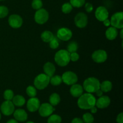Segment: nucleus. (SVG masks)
Segmentation results:
<instances>
[{
	"instance_id": "79ce46f5",
	"label": "nucleus",
	"mask_w": 123,
	"mask_h": 123,
	"mask_svg": "<svg viewBox=\"0 0 123 123\" xmlns=\"http://www.w3.org/2000/svg\"><path fill=\"white\" fill-rule=\"evenodd\" d=\"M95 93H96V96H98V97H101L102 96H103V92L100 90V89H99V90H97Z\"/></svg>"
},
{
	"instance_id": "6e6552de",
	"label": "nucleus",
	"mask_w": 123,
	"mask_h": 123,
	"mask_svg": "<svg viewBox=\"0 0 123 123\" xmlns=\"http://www.w3.org/2000/svg\"><path fill=\"white\" fill-rule=\"evenodd\" d=\"M40 115L42 117H48L53 114L55 108L52 105L48 103H44L40 105L38 109Z\"/></svg>"
},
{
	"instance_id": "473e14b6",
	"label": "nucleus",
	"mask_w": 123,
	"mask_h": 123,
	"mask_svg": "<svg viewBox=\"0 0 123 123\" xmlns=\"http://www.w3.org/2000/svg\"><path fill=\"white\" fill-rule=\"evenodd\" d=\"M31 6L34 10H39L43 7V2L42 0H32Z\"/></svg>"
},
{
	"instance_id": "4c0bfd02",
	"label": "nucleus",
	"mask_w": 123,
	"mask_h": 123,
	"mask_svg": "<svg viewBox=\"0 0 123 123\" xmlns=\"http://www.w3.org/2000/svg\"><path fill=\"white\" fill-rule=\"evenodd\" d=\"M117 123H123V113L121 112L117 115L116 119Z\"/></svg>"
},
{
	"instance_id": "7c9ffc66",
	"label": "nucleus",
	"mask_w": 123,
	"mask_h": 123,
	"mask_svg": "<svg viewBox=\"0 0 123 123\" xmlns=\"http://www.w3.org/2000/svg\"><path fill=\"white\" fill-rule=\"evenodd\" d=\"M72 10H73V7L70 2H66L62 5L61 7V10L64 14H68L72 12Z\"/></svg>"
},
{
	"instance_id": "6ab92c4d",
	"label": "nucleus",
	"mask_w": 123,
	"mask_h": 123,
	"mask_svg": "<svg viewBox=\"0 0 123 123\" xmlns=\"http://www.w3.org/2000/svg\"><path fill=\"white\" fill-rule=\"evenodd\" d=\"M43 70L44 73L50 78L55 74L56 68L54 64L50 62H47L43 66Z\"/></svg>"
},
{
	"instance_id": "2eb2a0df",
	"label": "nucleus",
	"mask_w": 123,
	"mask_h": 123,
	"mask_svg": "<svg viewBox=\"0 0 123 123\" xmlns=\"http://www.w3.org/2000/svg\"><path fill=\"white\" fill-rule=\"evenodd\" d=\"M40 106V102L39 99L37 97H31L28 100L26 103V108L27 109L31 112H35L38 111Z\"/></svg>"
},
{
	"instance_id": "f3484780",
	"label": "nucleus",
	"mask_w": 123,
	"mask_h": 123,
	"mask_svg": "<svg viewBox=\"0 0 123 123\" xmlns=\"http://www.w3.org/2000/svg\"><path fill=\"white\" fill-rule=\"evenodd\" d=\"M14 119L19 122H24L28 119V114L24 109H18L13 112Z\"/></svg>"
},
{
	"instance_id": "9d476101",
	"label": "nucleus",
	"mask_w": 123,
	"mask_h": 123,
	"mask_svg": "<svg viewBox=\"0 0 123 123\" xmlns=\"http://www.w3.org/2000/svg\"><path fill=\"white\" fill-rule=\"evenodd\" d=\"M74 24L79 28H84L88 24V17L83 12H79L74 17Z\"/></svg>"
},
{
	"instance_id": "c9c22d12",
	"label": "nucleus",
	"mask_w": 123,
	"mask_h": 123,
	"mask_svg": "<svg viewBox=\"0 0 123 123\" xmlns=\"http://www.w3.org/2000/svg\"><path fill=\"white\" fill-rule=\"evenodd\" d=\"M70 59L73 62H76L78 61L79 59V55L75 52H72L70 54Z\"/></svg>"
},
{
	"instance_id": "72a5a7b5",
	"label": "nucleus",
	"mask_w": 123,
	"mask_h": 123,
	"mask_svg": "<svg viewBox=\"0 0 123 123\" xmlns=\"http://www.w3.org/2000/svg\"><path fill=\"white\" fill-rule=\"evenodd\" d=\"M8 9L6 6H0V19L4 18L8 15Z\"/></svg>"
},
{
	"instance_id": "393cba45",
	"label": "nucleus",
	"mask_w": 123,
	"mask_h": 123,
	"mask_svg": "<svg viewBox=\"0 0 123 123\" xmlns=\"http://www.w3.org/2000/svg\"><path fill=\"white\" fill-rule=\"evenodd\" d=\"M62 82V78L60 75H54L50 78V83L53 86H58Z\"/></svg>"
},
{
	"instance_id": "cd10ccee",
	"label": "nucleus",
	"mask_w": 123,
	"mask_h": 123,
	"mask_svg": "<svg viewBox=\"0 0 123 123\" xmlns=\"http://www.w3.org/2000/svg\"><path fill=\"white\" fill-rule=\"evenodd\" d=\"M70 3L73 7L80 8L85 5V0H70Z\"/></svg>"
},
{
	"instance_id": "a18cd8bd",
	"label": "nucleus",
	"mask_w": 123,
	"mask_h": 123,
	"mask_svg": "<svg viewBox=\"0 0 123 123\" xmlns=\"http://www.w3.org/2000/svg\"><path fill=\"white\" fill-rule=\"evenodd\" d=\"M26 123H35L32 122V121H28V122H26Z\"/></svg>"
},
{
	"instance_id": "c03bdc74",
	"label": "nucleus",
	"mask_w": 123,
	"mask_h": 123,
	"mask_svg": "<svg viewBox=\"0 0 123 123\" xmlns=\"http://www.w3.org/2000/svg\"><path fill=\"white\" fill-rule=\"evenodd\" d=\"M120 37H121V39L123 38V28L121 29V31H120Z\"/></svg>"
},
{
	"instance_id": "e433bc0d",
	"label": "nucleus",
	"mask_w": 123,
	"mask_h": 123,
	"mask_svg": "<svg viewBox=\"0 0 123 123\" xmlns=\"http://www.w3.org/2000/svg\"><path fill=\"white\" fill-rule=\"evenodd\" d=\"M85 8L87 13H90L93 10V6L92 4L90 3V2H86L85 4Z\"/></svg>"
},
{
	"instance_id": "423d86ee",
	"label": "nucleus",
	"mask_w": 123,
	"mask_h": 123,
	"mask_svg": "<svg viewBox=\"0 0 123 123\" xmlns=\"http://www.w3.org/2000/svg\"><path fill=\"white\" fill-rule=\"evenodd\" d=\"M62 80L67 85H72L78 82V78L76 74L72 71H67L62 74Z\"/></svg>"
},
{
	"instance_id": "c756f323",
	"label": "nucleus",
	"mask_w": 123,
	"mask_h": 123,
	"mask_svg": "<svg viewBox=\"0 0 123 123\" xmlns=\"http://www.w3.org/2000/svg\"><path fill=\"white\" fill-rule=\"evenodd\" d=\"M26 92L28 96L30 97H34L37 95V90L36 87L30 85L26 89Z\"/></svg>"
},
{
	"instance_id": "0eeeda50",
	"label": "nucleus",
	"mask_w": 123,
	"mask_h": 123,
	"mask_svg": "<svg viewBox=\"0 0 123 123\" xmlns=\"http://www.w3.org/2000/svg\"><path fill=\"white\" fill-rule=\"evenodd\" d=\"M111 25L117 29H121L123 28V13L118 12L114 13L111 18Z\"/></svg>"
},
{
	"instance_id": "f8f14e48",
	"label": "nucleus",
	"mask_w": 123,
	"mask_h": 123,
	"mask_svg": "<svg viewBox=\"0 0 123 123\" xmlns=\"http://www.w3.org/2000/svg\"><path fill=\"white\" fill-rule=\"evenodd\" d=\"M8 24L12 28L14 29L19 28L23 24V19L18 14H12L8 18Z\"/></svg>"
},
{
	"instance_id": "a878e982",
	"label": "nucleus",
	"mask_w": 123,
	"mask_h": 123,
	"mask_svg": "<svg viewBox=\"0 0 123 123\" xmlns=\"http://www.w3.org/2000/svg\"><path fill=\"white\" fill-rule=\"evenodd\" d=\"M62 118L57 114H52L48 119V123H61Z\"/></svg>"
},
{
	"instance_id": "aec40b11",
	"label": "nucleus",
	"mask_w": 123,
	"mask_h": 123,
	"mask_svg": "<svg viewBox=\"0 0 123 123\" xmlns=\"http://www.w3.org/2000/svg\"><path fill=\"white\" fill-rule=\"evenodd\" d=\"M105 36L107 39L109 40H114L118 36L117 29L114 26H110L106 31Z\"/></svg>"
},
{
	"instance_id": "de8ad7c7",
	"label": "nucleus",
	"mask_w": 123,
	"mask_h": 123,
	"mask_svg": "<svg viewBox=\"0 0 123 123\" xmlns=\"http://www.w3.org/2000/svg\"><path fill=\"white\" fill-rule=\"evenodd\" d=\"M0 1H5V0H0Z\"/></svg>"
},
{
	"instance_id": "58836bf2",
	"label": "nucleus",
	"mask_w": 123,
	"mask_h": 123,
	"mask_svg": "<svg viewBox=\"0 0 123 123\" xmlns=\"http://www.w3.org/2000/svg\"><path fill=\"white\" fill-rule=\"evenodd\" d=\"M71 123H84L83 120L79 118H74L72 120Z\"/></svg>"
},
{
	"instance_id": "a19ab883",
	"label": "nucleus",
	"mask_w": 123,
	"mask_h": 123,
	"mask_svg": "<svg viewBox=\"0 0 123 123\" xmlns=\"http://www.w3.org/2000/svg\"><path fill=\"white\" fill-rule=\"evenodd\" d=\"M90 111H91V114H96L97 112V108L94 106H92V108H90Z\"/></svg>"
},
{
	"instance_id": "1a4fd4ad",
	"label": "nucleus",
	"mask_w": 123,
	"mask_h": 123,
	"mask_svg": "<svg viewBox=\"0 0 123 123\" xmlns=\"http://www.w3.org/2000/svg\"><path fill=\"white\" fill-rule=\"evenodd\" d=\"M92 60L96 63H103L105 62L108 59V54L105 50L98 49L95 50L92 54Z\"/></svg>"
},
{
	"instance_id": "f704fd0d",
	"label": "nucleus",
	"mask_w": 123,
	"mask_h": 123,
	"mask_svg": "<svg viewBox=\"0 0 123 123\" xmlns=\"http://www.w3.org/2000/svg\"><path fill=\"white\" fill-rule=\"evenodd\" d=\"M59 45H60V44H59L58 40L57 38H55V37H54V38L49 42V46H50V48L52 49H57L59 47Z\"/></svg>"
},
{
	"instance_id": "ea45409f",
	"label": "nucleus",
	"mask_w": 123,
	"mask_h": 123,
	"mask_svg": "<svg viewBox=\"0 0 123 123\" xmlns=\"http://www.w3.org/2000/svg\"><path fill=\"white\" fill-rule=\"evenodd\" d=\"M103 24H104L105 26H107V27H108V26H109L111 25L110 20H109L108 19H105L104 21H103Z\"/></svg>"
},
{
	"instance_id": "4468645a",
	"label": "nucleus",
	"mask_w": 123,
	"mask_h": 123,
	"mask_svg": "<svg viewBox=\"0 0 123 123\" xmlns=\"http://www.w3.org/2000/svg\"><path fill=\"white\" fill-rule=\"evenodd\" d=\"M95 16L97 20L100 22H103L105 19H108L109 12L104 6H99L96 8L95 12Z\"/></svg>"
},
{
	"instance_id": "f257e3e1",
	"label": "nucleus",
	"mask_w": 123,
	"mask_h": 123,
	"mask_svg": "<svg viewBox=\"0 0 123 123\" xmlns=\"http://www.w3.org/2000/svg\"><path fill=\"white\" fill-rule=\"evenodd\" d=\"M78 98V106L80 109L88 110L96 106V98L92 94L88 92L82 94Z\"/></svg>"
},
{
	"instance_id": "7ed1b4c3",
	"label": "nucleus",
	"mask_w": 123,
	"mask_h": 123,
	"mask_svg": "<svg viewBox=\"0 0 123 123\" xmlns=\"http://www.w3.org/2000/svg\"><path fill=\"white\" fill-rule=\"evenodd\" d=\"M54 60L56 64L61 67L67 66L70 61V53L65 49H61L55 54Z\"/></svg>"
},
{
	"instance_id": "c85d7f7f",
	"label": "nucleus",
	"mask_w": 123,
	"mask_h": 123,
	"mask_svg": "<svg viewBox=\"0 0 123 123\" xmlns=\"http://www.w3.org/2000/svg\"><path fill=\"white\" fill-rule=\"evenodd\" d=\"M78 49V44L76 42H72L68 43L67 46V51L70 54L72 52H75Z\"/></svg>"
},
{
	"instance_id": "bb28decb",
	"label": "nucleus",
	"mask_w": 123,
	"mask_h": 123,
	"mask_svg": "<svg viewBox=\"0 0 123 123\" xmlns=\"http://www.w3.org/2000/svg\"><path fill=\"white\" fill-rule=\"evenodd\" d=\"M82 120L84 123H93L94 118L91 113H85L82 116Z\"/></svg>"
},
{
	"instance_id": "20e7f679",
	"label": "nucleus",
	"mask_w": 123,
	"mask_h": 123,
	"mask_svg": "<svg viewBox=\"0 0 123 123\" xmlns=\"http://www.w3.org/2000/svg\"><path fill=\"white\" fill-rule=\"evenodd\" d=\"M50 83V77L45 73H41L35 78L34 85L36 88L42 90L48 86Z\"/></svg>"
},
{
	"instance_id": "5701e85b",
	"label": "nucleus",
	"mask_w": 123,
	"mask_h": 123,
	"mask_svg": "<svg viewBox=\"0 0 123 123\" xmlns=\"http://www.w3.org/2000/svg\"><path fill=\"white\" fill-rule=\"evenodd\" d=\"M61 102V97L58 94L52 93L49 97V103L53 106H57Z\"/></svg>"
},
{
	"instance_id": "b1692460",
	"label": "nucleus",
	"mask_w": 123,
	"mask_h": 123,
	"mask_svg": "<svg viewBox=\"0 0 123 123\" xmlns=\"http://www.w3.org/2000/svg\"><path fill=\"white\" fill-rule=\"evenodd\" d=\"M54 38V34L50 31H44L41 34V38L43 42L46 43H49Z\"/></svg>"
},
{
	"instance_id": "4be33fe9",
	"label": "nucleus",
	"mask_w": 123,
	"mask_h": 123,
	"mask_svg": "<svg viewBox=\"0 0 123 123\" xmlns=\"http://www.w3.org/2000/svg\"><path fill=\"white\" fill-rule=\"evenodd\" d=\"M100 89L103 92H108L112 89V83L109 80H105L100 83Z\"/></svg>"
},
{
	"instance_id": "f03ea898",
	"label": "nucleus",
	"mask_w": 123,
	"mask_h": 123,
	"mask_svg": "<svg viewBox=\"0 0 123 123\" xmlns=\"http://www.w3.org/2000/svg\"><path fill=\"white\" fill-rule=\"evenodd\" d=\"M100 82L98 79L94 77H90L84 80L83 83V88L86 92L94 93L100 89Z\"/></svg>"
},
{
	"instance_id": "dca6fc26",
	"label": "nucleus",
	"mask_w": 123,
	"mask_h": 123,
	"mask_svg": "<svg viewBox=\"0 0 123 123\" xmlns=\"http://www.w3.org/2000/svg\"><path fill=\"white\" fill-rule=\"evenodd\" d=\"M111 103V98L107 96H102L96 100V106L99 109H105L108 108Z\"/></svg>"
},
{
	"instance_id": "9b49d317",
	"label": "nucleus",
	"mask_w": 123,
	"mask_h": 123,
	"mask_svg": "<svg viewBox=\"0 0 123 123\" xmlns=\"http://www.w3.org/2000/svg\"><path fill=\"white\" fill-rule=\"evenodd\" d=\"M14 105L12 100H6L1 104V111L3 115L10 116L14 111Z\"/></svg>"
},
{
	"instance_id": "ddd939ff",
	"label": "nucleus",
	"mask_w": 123,
	"mask_h": 123,
	"mask_svg": "<svg viewBox=\"0 0 123 123\" xmlns=\"http://www.w3.org/2000/svg\"><path fill=\"white\" fill-rule=\"evenodd\" d=\"M58 38L62 41H68L73 36L72 31L68 28H61L59 29L56 33Z\"/></svg>"
},
{
	"instance_id": "412c9836",
	"label": "nucleus",
	"mask_w": 123,
	"mask_h": 123,
	"mask_svg": "<svg viewBox=\"0 0 123 123\" xmlns=\"http://www.w3.org/2000/svg\"><path fill=\"white\" fill-rule=\"evenodd\" d=\"M12 102L14 106L18 107H21L25 104V98L21 95H16L14 96L12 99Z\"/></svg>"
},
{
	"instance_id": "49530a36",
	"label": "nucleus",
	"mask_w": 123,
	"mask_h": 123,
	"mask_svg": "<svg viewBox=\"0 0 123 123\" xmlns=\"http://www.w3.org/2000/svg\"><path fill=\"white\" fill-rule=\"evenodd\" d=\"M1 112H0V120H1Z\"/></svg>"
},
{
	"instance_id": "a211bd4d",
	"label": "nucleus",
	"mask_w": 123,
	"mask_h": 123,
	"mask_svg": "<svg viewBox=\"0 0 123 123\" xmlns=\"http://www.w3.org/2000/svg\"><path fill=\"white\" fill-rule=\"evenodd\" d=\"M70 92L73 97H79L84 92V88L83 86L79 84H74L70 87Z\"/></svg>"
},
{
	"instance_id": "2f4dec72",
	"label": "nucleus",
	"mask_w": 123,
	"mask_h": 123,
	"mask_svg": "<svg viewBox=\"0 0 123 123\" xmlns=\"http://www.w3.org/2000/svg\"><path fill=\"white\" fill-rule=\"evenodd\" d=\"M3 96L6 100H12L14 97V92L12 90L8 89V90H5Z\"/></svg>"
},
{
	"instance_id": "37998d69",
	"label": "nucleus",
	"mask_w": 123,
	"mask_h": 123,
	"mask_svg": "<svg viewBox=\"0 0 123 123\" xmlns=\"http://www.w3.org/2000/svg\"><path fill=\"white\" fill-rule=\"evenodd\" d=\"M6 123H19L17 120H16L15 119H10V120H8Z\"/></svg>"
},
{
	"instance_id": "39448f33",
	"label": "nucleus",
	"mask_w": 123,
	"mask_h": 123,
	"mask_svg": "<svg viewBox=\"0 0 123 123\" xmlns=\"http://www.w3.org/2000/svg\"><path fill=\"white\" fill-rule=\"evenodd\" d=\"M49 13L48 11L44 8H42L39 10H37L35 13V22L40 25H43L46 23V22L49 19Z\"/></svg>"
}]
</instances>
